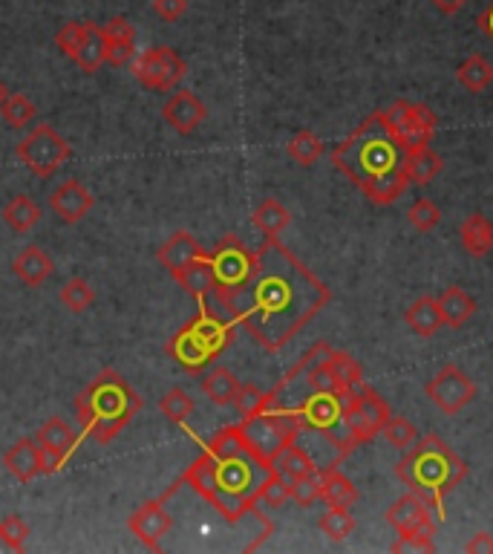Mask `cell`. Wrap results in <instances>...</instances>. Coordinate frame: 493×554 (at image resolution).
<instances>
[{
  "label": "cell",
  "instance_id": "obj_22",
  "mask_svg": "<svg viewBox=\"0 0 493 554\" xmlns=\"http://www.w3.org/2000/svg\"><path fill=\"white\" fill-rule=\"evenodd\" d=\"M318 471H321V500L329 508H352L361 500L355 482L346 477L338 465H326V468H318Z\"/></svg>",
  "mask_w": 493,
  "mask_h": 554
},
{
  "label": "cell",
  "instance_id": "obj_48",
  "mask_svg": "<svg viewBox=\"0 0 493 554\" xmlns=\"http://www.w3.org/2000/svg\"><path fill=\"white\" fill-rule=\"evenodd\" d=\"M153 12H156V18L176 24L188 12V0H153Z\"/></svg>",
  "mask_w": 493,
  "mask_h": 554
},
{
  "label": "cell",
  "instance_id": "obj_23",
  "mask_svg": "<svg viewBox=\"0 0 493 554\" xmlns=\"http://www.w3.org/2000/svg\"><path fill=\"white\" fill-rule=\"evenodd\" d=\"M202 254H208L202 246L197 243V237L194 234H188V231H176L171 240L156 252V260L168 269V272H179L182 266H188L191 260H197Z\"/></svg>",
  "mask_w": 493,
  "mask_h": 554
},
{
  "label": "cell",
  "instance_id": "obj_26",
  "mask_svg": "<svg viewBox=\"0 0 493 554\" xmlns=\"http://www.w3.org/2000/svg\"><path fill=\"white\" fill-rule=\"evenodd\" d=\"M459 237H462V249L470 257H488L493 252V223L479 211L465 217V223L459 228Z\"/></svg>",
  "mask_w": 493,
  "mask_h": 554
},
{
  "label": "cell",
  "instance_id": "obj_10",
  "mask_svg": "<svg viewBox=\"0 0 493 554\" xmlns=\"http://www.w3.org/2000/svg\"><path fill=\"white\" fill-rule=\"evenodd\" d=\"M188 76V64L173 47H150L133 58V78L153 93H168Z\"/></svg>",
  "mask_w": 493,
  "mask_h": 554
},
{
  "label": "cell",
  "instance_id": "obj_27",
  "mask_svg": "<svg viewBox=\"0 0 493 554\" xmlns=\"http://www.w3.org/2000/svg\"><path fill=\"white\" fill-rule=\"evenodd\" d=\"M173 280H176L188 295H194L197 301L208 298V295L214 292V272H211L208 254H202L197 260H191L188 266H182L179 272H173Z\"/></svg>",
  "mask_w": 493,
  "mask_h": 554
},
{
  "label": "cell",
  "instance_id": "obj_5",
  "mask_svg": "<svg viewBox=\"0 0 493 554\" xmlns=\"http://www.w3.org/2000/svg\"><path fill=\"white\" fill-rule=\"evenodd\" d=\"M139 410H142L139 393L116 370L99 373L75 396V416L81 425V436L99 445L116 439L136 419Z\"/></svg>",
  "mask_w": 493,
  "mask_h": 554
},
{
  "label": "cell",
  "instance_id": "obj_14",
  "mask_svg": "<svg viewBox=\"0 0 493 554\" xmlns=\"http://www.w3.org/2000/svg\"><path fill=\"white\" fill-rule=\"evenodd\" d=\"M173 494H176V485L168 488V494H165V497H159V500H148V503L139 505V508L130 514V520H127L130 534H133L136 540H142L150 552H159V549H162L165 534H171L173 529L171 511L165 508V500L173 497Z\"/></svg>",
  "mask_w": 493,
  "mask_h": 554
},
{
  "label": "cell",
  "instance_id": "obj_9",
  "mask_svg": "<svg viewBox=\"0 0 493 554\" xmlns=\"http://www.w3.org/2000/svg\"><path fill=\"white\" fill-rule=\"evenodd\" d=\"M15 156L24 162L35 177L50 179L73 156V148L55 127L41 122V125H35L26 133L24 142H18Z\"/></svg>",
  "mask_w": 493,
  "mask_h": 554
},
{
  "label": "cell",
  "instance_id": "obj_1",
  "mask_svg": "<svg viewBox=\"0 0 493 554\" xmlns=\"http://www.w3.org/2000/svg\"><path fill=\"white\" fill-rule=\"evenodd\" d=\"M332 301L329 286L277 237L257 249V269L234 306V321L266 350L280 353Z\"/></svg>",
  "mask_w": 493,
  "mask_h": 554
},
{
  "label": "cell",
  "instance_id": "obj_19",
  "mask_svg": "<svg viewBox=\"0 0 493 554\" xmlns=\"http://www.w3.org/2000/svg\"><path fill=\"white\" fill-rule=\"evenodd\" d=\"M101 32H104V64L124 67V64H130L136 58V44H133L136 32H133V26H130L127 18L107 21V24L101 26Z\"/></svg>",
  "mask_w": 493,
  "mask_h": 554
},
{
  "label": "cell",
  "instance_id": "obj_39",
  "mask_svg": "<svg viewBox=\"0 0 493 554\" xmlns=\"http://www.w3.org/2000/svg\"><path fill=\"white\" fill-rule=\"evenodd\" d=\"M321 531L326 534V540L332 543H344L346 537L355 531V517L349 514V508H329L321 517Z\"/></svg>",
  "mask_w": 493,
  "mask_h": 554
},
{
  "label": "cell",
  "instance_id": "obj_37",
  "mask_svg": "<svg viewBox=\"0 0 493 554\" xmlns=\"http://www.w3.org/2000/svg\"><path fill=\"white\" fill-rule=\"evenodd\" d=\"M61 303H64L67 312L81 315V312H87V309L96 303V292L90 289V283H87L84 277H73V280H67L64 289H61Z\"/></svg>",
  "mask_w": 493,
  "mask_h": 554
},
{
  "label": "cell",
  "instance_id": "obj_46",
  "mask_svg": "<svg viewBox=\"0 0 493 554\" xmlns=\"http://www.w3.org/2000/svg\"><path fill=\"white\" fill-rule=\"evenodd\" d=\"M390 552H436V543L430 531H407V534H398L395 543H390Z\"/></svg>",
  "mask_w": 493,
  "mask_h": 554
},
{
  "label": "cell",
  "instance_id": "obj_33",
  "mask_svg": "<svg viewBox=\"0 0 493 554\" xmlns=\"http://www.w3.org/2000/svg\"><path fill=\"white\" fill-rule=\"evenodd\" d=\"M38 220H41V205L26 194L12 197L3 208V223L18 234H29L32 228L38 226Z\"/></svg>",
  "mask_w": 493,
  "mask_h": 554
},
{
  "label": "cell",
  "instance_id": "obj_6",
  "mask_svg": "<svg viewBox=\"0 0 493 554\" xmlns=\"http://www.w3.org/2000/svg\"><path fill=\"white\" fill-rule=\"evenodd\" d=\"M234 327H237L234 318H228L217 303H208V298H202L197 315L173 335L165 353L171 355L185 373L199 376L234 341Z\"/></svg>",
  "mask_w": 493,
  "mask_h": 554
},
{
  "label": "cell",
  "instance_id": "obj_41",
  "mask_svg": "<svg viewBox=\"0 0 493 554\" xmlns=\"http://www.w3.org/2000/svg\"><path fill=\"white\" fill-rule=\"evenodd\" d=\"M329 367L335 370V376L341 378L346 390H358L364 384V376H361V364L352 358L344 350H329Z\"/></svg>",
  "mask_w": 493,
  "mask_h": 554
},
{
  "label": "cell",
  "instance_id": "obj_8",
  "mask_svg": "<svg viewBox=\"0 0 493 554\" xmlns=\"http://www.w3.org/2000/svg\"><path fill=\"white\" fill-rule=\"evenodd\" d=\"M237 428L248 442V448L260 459H266L269 465H272L274 454L280 448H286L289 442H295L300 436V422H297L295 413L286 404L274 402V399L263 410L243 416V422H237Z\"/></svg>",
  "mask_w": 493,
  "mask_h": 554
},
{
  "label": "cell",
  "instance_id": "obj_12",
  "mask_svg": "<svg viewBox=\"0 0 493 554\" xmlns=\"http://www.w3.org/2000/svg\"><path fill=\"white\" fill-rule=\"evenodd\" d=\"M424 393H427V399L436 404L442 413L456 416V413H462V410L473 402V396H476V384L465 376V370H462V367L447 364V367H442L436 376L427 381Z\"/></svg>",
  "mask_w": 493,
  "mask_h": 554
},
{
  "label": "cell",
  "instance_id": "obj_40",
  "mask_svg": "<svg viewBox=\"0 0 493 554\" xmlns=\"http://www.w3.org/2000/svg\"><path fill=\"white\" fill-rule=\"evenodd\" d=\"M381 433H384V439L393 445L395 451H401V454H404V451H410V448L419 442V430H416L413 422H407L404 416H390Z\"/></svg>",
  "mask_w": 493,
  "mask_h": 554
},
{
  "label": "cell",
  "instance_id": "obj_29",
  "mask_svg": "<svg viewBox=\"0 0 493 554\" xmlns=\"http://www.w3.org/2000/svg\"><path fill=\"white\" fill-rule=\"evenodd\" d=\"M251 226L263 231L266 237H280L286 228L292 226V211L280 200L269 197L251 211Z\"/></svg>",
  "mask_w": 493,
  "mask_h": 554
},
{
  "label": "cell",
  "instance_id": "obj_32",
  "mask_svg": "<svg viewBox=\"0 0 493 554\" xmlns=\"http://www.w3.org/2000/svg\"><path fill=\"white\" fill-rule=\"evenodd\" d=\"M456 81H459L468 93H485L493 84V64L485 55L473 52V55H468V58L456 67Z\"/></svg>",
  "mask_w": 493,
  "mask_h": 554
},
{
  "label": "cell",
  "instance_id": "obj_49",
  "mask_svg": "<svg viewBox=\"0 0 493 554\" xmlns=\"http://www.w3.org/2000/svg\"><path fill=\"white\" fill-rule=\"evenodd\" d=\"M468 554H493V534L491 531H476L465 543Z\"/></svg>",
  "mask_w": 493,
  "mask_h": 554
},
{
  "label": "cell",
  "instance_id": "obj_35",
  "mask_svg": "<svg viewBox=\"0 0 493 554\" xmlns=\"http://www.w3.org/2000/svg\"><path fill=\"white\" fill-rule=\"evenodd\" d=\"M286 151H289V159L297 162L300 168H312V165H318V159L326 148H323L321 136H315L312 130H297L295 136L289 139Z\"/></svg>",
  "mask_w": 493,
  "mask_h": 554
},
{
  "label": "cell",
  "instance_id": "obj_53",
  "mask_svg": "<svg viewBox=\"0 0 493 554\" xmlns=\"http://www.w3.org/2000/svg\"><path fill=\"white\" fill-rule=\"evenodd\" d=\"M0 552H12V549H9V540L3 537V531H0Z\"/></svg>",
  "mask_w": 493,
  "mask_h": 554
},
{
  "label": "cell",
  "instance_id": "obj_15",
  "mask_svg": "<svg viewBox=\"0 0 493 554\" xmlns=\"http://www.w3.org/2000/svg\"><path fill=\"white\" fill-rule=\"evenodd\" d=\"M35 442L41 448V456H44V474H58L61 465L67 462V456L75 454L78 448V436L75 430L61 419V416H52L47 419L38 433H35Z\"/></svg>",
  "mask_w": 493,
  "mask_h": 554
},
{
  "label": "cell",
  "instance_id": "obj_20",
  "mask_svg": "<svg viewBox=\"0 0 493 554\" xmlns=\"http://www.w3.org/2000/svg\"><path fill=\"white\" fill-rule=\"evenodd\" d=\"M3 465L12 477L18 482H32L35 477L44 474V456H41V448L35 439H18L6 454H3Z\"/></svg>",
  "mask_w": 493,
  "mask_h": 554
},
{
  "label": "cell",
  "instance_id": "obj_17",
  "mask_svg": "<svg viewBox=\"0 0 493 554\" xmlns=\"http://www.w3.org/2000/svg\"><path fill=\"white\" fill-rule=\"evenodd\" d=\"M205 116H208L205 104H202V99H199L197 93H191V90H176L171 99L165 101V107H162V119H165L176 133H182V136H191V133L205 122Z\"/></svg>",
  "mask_w": 493,
  "mask_h": 554
},
{
  "label": "cell",
  "instance_id": "obj_13",
  "mask_svg": "<svg viewBox=\"0 0 493 554\" xmlns=\"http://www.w3.org/2000/svg\"><path fill=\"white\" fill-rule=\"evenodd\" d=\"M387 119L395 127V133L401 136V142L407 148H419V145H430L433 133H436V113L427 104H416V101H395L387 110Z\"/></svg>",
  "mask_w": 493,
  "mask_h": 554
},
{
  "label": "cell",
  "instance_id": "obj_16",
  "mask_svg": "<svg viewBox=\"0 0 493 554\" xmlns=\"http://www.w3.org/2000/svg\"><path fill=\"white\" fill-rule=\"evenodd\" d=\"M433 508L421 500L419 494H404V497H398L390 508H387V523L393 526L398 534H407V531H436V523H433V514H430Z\"/></svg>",
  "mask_w": 493,
  "mask_h": 554
},
{
  "label": "cell",
  "instance_id": "obj_18",
  "mask_svg": "<svg viewBox=\"0 0 493 554\" xmlns=\"http://www.w3.org/2000/svg\"><path fill=\"white\" fill-rule=\"evenodd\" d=\"M93 194L78 182V179H67L61 188H55L50 197V208L55 211V217L67 226H75L81 223L90 211H93Z\"/></svg>",
  "mask_w": 493,
  "mask_h": 554
},
{
  "label": "cell",
  "instance_id": "obj_42",
  "mask_svg": "<svg viewBox=\"0 0 493 554\" xmlns=\"http://www.w3.org/2000/svg\"><path fill=\"white\" fill-rule=\"evenodd\" d=\"M289 485H292V500L300 508H312L321 500V471H309L303 477L292 479Z\"/></svg>",
  "mask_w": 493,
  "mask_h": 554
},
{
  "label": "cell",
  "instance_id": "obj_30",
  "mask_svg": "<svg viewBox=\"0 0 493 554\" xmlns=\"http://www.w3.org/2000/svg\"><path fill=\"white\" fill-rule=\"evenodd\" d=\"M73 61L84 73H99V67L104 64V32L99 24H84Z\"/></svg>",
  "mask_w": 493,
  "mask_h": 554
},
{
  "label": "cell",
  "instance_id": "obj_3",
  "mask_svg": "<svg viewBox=\"0 0 493 554\" xmlns=\"http://www.w3.org/2000/svg\"><path fill=\"white\" fill-rule=\"evenodd\" d=\"M407 145L390 125L387 113H372L364 125L355 127L332 151V165L352 185L361 188L367 200L393 205L410 185L407 177Z\"/></svg>",
  "mask_w": 493,
  "mask_h": 554
},
{
  "label": "cell",
  "instance_id": "obj_11",
  "mask_svg": "<svg viewBox=\"0 0 493 554\" xmlns=\"http://www.w3.org/2000/svg\"><path fill=\"white\" fill-rule=\"evenodd\" d=\"M390 416H393L390 413V404L384 402L367 384H361L346 399V425H349V436H352L355 445L372 442L384 430Z\"/></svg>",
  "mask_w": 493,
  "mask_h": 554
},
{
  "label": "cell",
  "instance_id": "obj_50",
  "mask_svg": "<svg viewBox=\"0 0 493 554\" xmlns=\"http://www.w3.org/2000/svg\"><path fill=\"white\" fill-rule=\"evenodd\" d=\"M442 15H456V12H462L465 6H468L470 0H430Z\"/></svg>",
  "mask_w": 493,
  "mask_h": 554
},
{
  "label": "cell",
  "instance_id": "obj_38",
  "mask_svg": "<svg viewBox=\"0 0 493 554\" xmlns=\"http://www.w3.org/2000/svg\"><path fill=\"white\" fill-rule=\"evenodd\" d=\"M194 407H197L194 399L185 390H179V387H173L159 399V410L165 413V419H171L173 425H185L194 416Z\"/></svg>",
  "mask_w": 493,
  "mask_h": 554
},
{
  "label": "cell",
  "instance_id": "obj_7",
  "mask_svg": "<svg viewBox=\"0 0 493 554\" xmlns=\"http://www.w3.org/2000/svg\"><path fill=\"white\" fill-rule=\"evenodd\" d=\"M208 263L214 272L211 298L228 318H234V306L246 292L248 280L257 269V252H251L237 234H228L217 243V249L208 254Z\"/></svg>",
  "mask_w": 493,
  "mask_h": 554
},
{
  "label": "cell",
  "instance_id": "obj_34",
  "mask_svg": "<svg viewBox=\"0 0 493 554\" xmlns=\"http://www.w3.org/2000/svg\"><path fill=\"white\" fill-rule=\"evenodd\" d=\"M199 387L208 396V402H214L217 407H228V404H234V396L240 390V381H237V376L228 367H214L208 376L199 381Z\"/></svg>",
  "mask_w": 493,
  "mask_h": 554
},
{
  "label": "cell",
  "instance_id": "obj_43",
  "mask_svg": "<svg viewBox=\"0 0 493 554\" xmlns=\"http://www.w3.org/2000/svg\"><path fill=\"white\" fill-rule=\"evenodd\" d=\"M407 220H410V226L416 228V231L427 234V231H433L442 223V208L433 200H416L410 205V211H407Z\"/></svg>",
  "mask_w": 493,
  "mask_h": 554
},
{
  "label": "cell",
  "instance_id": "obj_21",
  "mask_svg": "<svg viewBox=\"0 0 493 554\" xmlns=\"http://www.w3.org/2000/svg\"><path fill=\"white\" fill-rule=\"evenodd\" d=\"M52 269H55V263H52V257L41 246H26L12 260V275L18 277L24 286H29V289L41 286L52 275Z\"/></svg>",
  "mask_w": 493,
  "mask_h": 554
},
{
  "label": "cell",
  "instance_id": "obj_4",
  "mask_svg": "<svg viewBox=\"0 0 493 554\" xmlns=\"http://www.w3.org/2000/svg\"><path fill=\"white\" fill-rule=\"evenodd\" d=\"M395 477L413 494H419L421 500L436 511L439 520H444V497L465 482L468 465L462 456H456L444 445L442 436L427 433L398 459Z\"/></svg>",
  "mask_w": 493,
  "mask_h": 554
},
{
  "label": "cell",
  "instance_id": "obj_47",
  "mask_svg": "<svg viewBox=\"0 0 493 554\" xmlns=\"http://www.w3.org/2000/svg\"><path fill=\"white\" fill-rule=\"evenodd\" d=\"M0 531H3V537L9 540V549H12V552H24L26 537H29V526L24 523V517H18V514L3 517V520H0Z\"/></svg>",
  "mask_w": 493,
  "mask_h": 554
},
{
  "label": "cell",
  "instance_id": "obj_36",
  "mask_svg": "<svg viewBox=\"0 0 493 554\" xmlns=\"http://www.w3.org/2000/svg\"><path fill=\"white\" fill-rule=\"evenodd\" d=\"M0 116L12 130H24L26 125H32L38 119V107L26 99L24 93H9V99L0 107Z\"/></svg>",
  "mask_w": 493,
  "mask_h": 554
},
{
  "label": "cell",
  "instance_id": "obj_28",
  "mask_svg": "<svg viewBox=\"0 0 493 554\" xmlns=\"http://www.w3.org/2000/svg\"><path fill=\"white\" fill-rule=\"evenodd\" d=\"M272 471L292 482V479L303 477V474H309V471H318V462L312 459L309 451H303L300 442L295 439V442H289L286 448H280V451L274 454Z\"/></svg>",
  "mask_w": 493,
  "mask_h": 554
},
{
  "label": "cell",
  "instance_id": "obj_24",
  "mask_svg": "<svg viewBox=\"0 0 493 554\" xmlns=\"http://www.w3.org/2000/svg\"><path fill=\"white\" fill-rule=\"evenodd\" d=\"M436 301H439L444 327L462 329L476 315V301L470 298L462 286H447Z\"/></svg>",
  "mask_w": 493,
  "mask_h": 554
},
{
  "label": "cell",
  "instance_id": "obj_25",
  "mask_svg": "<svg viewBox=\"0 0 493 554\" xmlns=\"http://www.w3.org/2000/svg\"><path fill=\"white\" fill-rule=\"evenodd\" d=\"M404 324L413 329L419 338H433L439 335V329L444 327L442 312H439V301L424 295L419 301H413L404 312Z\"/></svg>",
  "mask_w": 493,
  "mask_h": 554
},
{
  "label": "cell",
  "instance_id": "obj_52",
  "mask_svg": "<svg viewBox=\"0 0 493 554\" xmlns=\"http://www.w3.org/2000/svg\"><path fill=\"white\" fill-rule=\"evenodd\" d=\"M9 99V87H6V84H3V81H0V107H3V101Z\"/></svg>",
  "mask_w": 493,
  "mask_h": 554
},
{
  "label": "cell",
  "instance_id": "obj_44",
  "mask_svg": "<svg viewBox=\"0 0 493 554\" xmlns=\"http://www.w3.org/2000/svg\"><path fill=\"white\" fill-rule=\"evenodd\" d=\"M272 402V396L266 390H260L257 384H240L237 396H234V407L243 413V416H251L257 410H263L266 404Z\"/></svg>",
  "mask_w": 493,
  "mask_h": 554
},
{
  "label": "cell",
  "instance_id": "obj_51",
  "mask_svg": "<svg viewBox=\"0 0 493 554\" xmlns=\"http://www.w3.org/2000/svg\"><path fill=\"white\" fill-rule=\"evenodd\" d=\"M476 26L482 29V35H485V38H491L493 41V0H491V6L476 18Z\"/></svg>",
  "mask_w": 493,
  "mask_h": 554
},
{
  "label": "cell",
  "instance_id": "obj_45",
  "mask_svg": "<svg viewBox=\"0 0 493 554\" xmlns=\"http://www.w3.org/2000/svg\"><path fill=\"white\" fill-rule=\"evenodd\" d=\"M292 500V485H289V479H283L280 474H269L266 479V485H263V491H260V503H266L269 508H280V505H286Z\"/></svg>",
  "mask_w": 493,
  "mask_h": 554
},
{
  "label": "cell",
  "instance_id": "obj_2",
  "mask_svg": "<svg viewBox=\"0 0 493 554\" xmlns=\"http://www.w3.org/2000/svg\"><path fill=\"white\" fill-rule=\"evenodd\" d=\"M272 465L254 454L237 425L217 430L202 454L185 468L179 482H188L222 520L240 523L260 503V491Z\"/></svg>",
  "mask_w": 493,
  "mask_h": 554
},
{
  "label": "cell",
  "instance_id": "obj_31",
  "mask_svg": "<svg viewBox=\"0 0 493 554\" xmlns=\"http://www.w3.org/2000/svg\"><path fill=\"white\" fill-rule=\"evenodd\" d=\"M444 159L430 145H419L407 151V177L416 185H427L442 174Z\"/></svg>",
  "mask_w": 493,
  "mask_h": 554
}]
</instances>
